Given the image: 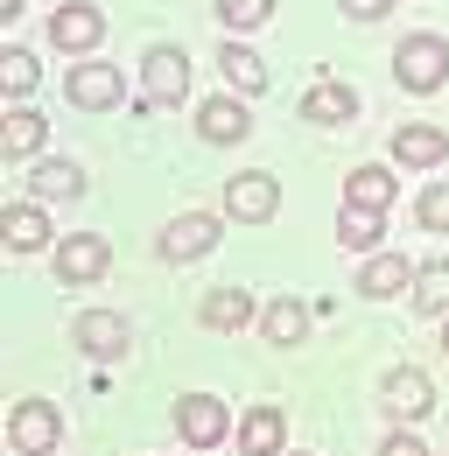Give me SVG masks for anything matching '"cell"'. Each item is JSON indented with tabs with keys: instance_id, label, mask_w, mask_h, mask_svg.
I'll use <instances>...</instances> for the list:
<instances>
[{
	"instance_id": "cell-1",
	"label": "cell",
	"mask_w": 449,
	"mask_h": 456,
	"mask_svg": "<svg viewBox=\"0 0 449 456\" xmlns=\"http://www.w3.org/2000/svg\"><path fill=\"white\" fill-rule=\"evenodd\" d=\"M393 77H400L407 92H436L449 77V43L443 36H407V43L393 50Z\"/></svg>"
},
{
	"instance_id": "cell-2",
	"label": "cell",
	"mask_w": 449,
	"mask_h": 456,
	"mask_svg": "<svg viewBox=\"0 0 449 456\" xmlns=\"http://www.w3.org/2000/svg\"><path fill=\"white\" fill-rule=\"evenodd\" d=\"M7 443H14L21 456H50L56 443H63V414H56L50 400H21L14 421H7Z\"/></svg>"
},
{
	"instance_id": "cell-3",
	"label": "cell",
	"mask_w": 449,
	"mask_h": 456,
	"mask_svg": "<svg viewBox=\"0 0 449 456\" xmlns=\"http://www.w3.org/2000/svg\"><path fill=\"white\" fill-rule=\"evenodd\" d=\"M380 400H387L393 421H421L429 407H436V387H429V372H414V365H400V372H387V387H380Z\"/></svg>"
},
{
	"instance_id": "cell-4",
	"label": "cell",
	"mask_w": 449,
	"mask_h": 456,
	"mask_svg": "<svg viewBox=\"0 0 449 456\" xmlns=\"http://www.w3.org/2000/svg\"><path fill=\"white\" fill-rule=\"evenodd\" d=\"M106 239L99 232H70L63 246H56V281H99L106 274Z\"/></svg>"
},
{
	"instance_id": "cell-5",
	"label": "cell",
	"mask_w": 449,
	"mask_h": 456,
	"mask_svg": "<svg viewBox=\"0 0 449 456\" xmlns=\"http://www.w3.org/2000/svg\"><path fill=\"white\" fill-rule=\"evenodd\" d=\"M274 204H281V183L267 169L232 175V183H224V211H232V218H274Z\"/></svg>"
},
{
	"instance_id": "cell-6",
	"label": "cell",
	"mask_w": 449,
	"mask_h": 456,
	"mask_svg": "<svg viewBox=\"0 0 449 456\" xmlns=\"http://www.w3.org/2000/svg\"><path fill=\"white\" fill-rule=\"evenodd\" d=\"M176 428L197 443V450H211L224 428H232V414H224V400H211V394H190V400H176Z\"/></svg>"
},
{
	"instance_id": "cell-7",
	"label": "cell",
	"mask_w": 449,
	"mask_h": 456,
	"mask_svg": "<svg viewBox=\"0 0 449 456\" xmlns=\"http://www.w3.org/2000/svg\"><path fill=\"white\" fill-rule=\"evenodd\" d=\"M443 155H449V134H443V126H421V119L393 126V162H407V169H436Z\"/></svg>"
},
{
	"instance_id": "cell-8",
	"label": "cell",
	"mask_w": 449,
	"mask_h": 456,
	"mask_svg": "<svg viewBox=\"0 0 449 456\" xmlns=\"http://www.w3.org/2000/svg\"><path fill=\"white\" fill-rule=\"evenodd\" d=\"M106 36V21H99V7H85V0H63L50 14V43L56 50H92Z\"/></svg>"
},
{
	"instance_id": "cell-9",
	"label": "cell",
	"mask_w": 449,
	"mask_h": 456,
	"mask_svg": "<svg viewBox=\"0 0 449 456\" xmlns=\"http://www.w3.org/2000/svg\"><path fill=\"white\" fill-rule=\"evenodd\" d=\"M141 85H148V106H168V99H183L190 92V63H183V50H148V70H141Z\"/></svg>"
},
{
	"instance_id": "cell-10",
	"label": "cell",
	"mask_w": 449,
	"mask_h": 456,
	"mask_svg": "<svg viewBox=\"0 0 449 456\" xmlns=\"http://www.w3.org/2000/svg\"><path fill=\"white\" fill-rule=\"evenodd\" d=\"M211 246H218V218H211V211H183V218L162 232L168 260H197V253H211Z\"/></svg>"
},
{
	"instance_id": "cell-11",
	"label": "cell",
	"mask_w": 449,
	"mask_h": 456,
	"mask_svg": "<svg viewBox=\"0 0 449 456\" xmlns=\"http://www.w3.org/2000/svg\"><path fill=\"white\" fill-rule=\"evenodd\" d=\"M70 338L85 344V351H92V358H119V351H127V323H119V316H112V309H85V316H78V330H70Z\"/></svg>"
},
{
	"instance_id": "cell-12",
	"label": "cell",
	"mask_w": 449,
	"mask_h": 456,
	"mask_svg": "<svg viewBox=\"0 0 449 456\" xmlns=\"http://www.w3.org/2000/svg\"><path fill=\"white\" fill-rule=\"evenodd\" d=\"M43 134H50V119L36 113V106H14V113L0 119V148H7V155H36Z\"/></svg>"
},
{
	"instance_id": "cell-13",
	"label": "cell",
	"mask_w": 449,
	"mask_h": 456,
	"mask_svg": "<svg viewBox=\"0 0 449 456\" xmlns=\"http://www.w3.org/2000/svg\"><path fill=\"white\" fill-rule=\"evenodd\" d=\"M358 288H365V295H400V288H414V267H407L400 253H372V260L358 267Z\"/></svg>"
},
{
	"instance_id": "cell-14",
	"label": "cell",
	"mask_w": 449,
	"mask_h": 456,
	"mask_svg": "<svg viewBox=\"0 0 449 456\" xmlns=\"http://www.w3.org/2000/svg\"><path fill=\"white\" fill-rule=\"evenodd\" d=\"M70 99H78V106H112V99H119V70H112V63H78V70H70Z\"/></svg>"
},
{
	"instance_id": "cell-15",
	"label": "cell",
	"mask_w": 449,
	"mask_h": 456,
	"mask_svg": "<svg viewBox=\"0 0 449 456\" xmlns=\"http://www.w3.org/2000/svg\"><path fill=\"white\" fill-rule=\"evenodd\" d=\"M281 436H288V428H281V407H253L246 428H239V450L246 456H281Z\"/></svg>"
},
{
	"instance_id": "cell-16",
	"label": "cell",
	"mask_w": 449,
	"mask_h": 456,
	"mask_svg": "<svg viewBox=\"0 0 449 456\" xmlns=\"http://www.w3.org/2000/svg\"><path fill=\"white\" fill-rule=\"evenodd\" d=\"M197 126H204V141H246V134H253V119H246L239 99H211V106L197 113Z\"/></svg>"
},
{
	"instance_id": "cell-17",
	"label": "cell",
	"mask_w": 449,
	"mask_h": 456,
	"mask_svg": "<svg viewBox=\"0 0 449 456\" xmlns=\"http://www.w3.org/2000/svg\"><path fill=\"white\" fill-rule=\"evenodd\" d=\"M204 323H211V330L253 323V295H246V288H211V295H204Z\"/></svg>"
},
{
	"instance_id": "cell-18",
	"label": "cell",
	"mask_w": 449,
	"mask_h": 456,
	"mask_svg": "<svg viewBox=\"0 0 449 456\" xmlns=\"http://www.w3.org/2000/svg\"><path fill=\"white\" fill-rule=\"evenodd\" d=\"M260 330H267V344H302V338H309V309H302L295 295H281L274 309L260 316Z\"/></svg>"
},
{
	"instance_id": "cell-19",
	"label": "cell",
	"mask_w": 449,
	"mask_h": 456,
	"mask_svg": "<svg viewBox=\"0 0 449 456\" xmlns=\"http://www.w3.org/2000/svg\"><path fill=\"white\" fill-rule=\"evenodd\" d=\"M358 113V92L351 85H316L309 99H302V119H323V126H337V119Z\"/></svg>"
},
{
	"instance_id": "cell-20",
	"label": "cell",
	"mask_w": 449,
	"mask_h": 456,
	"mask_svg": "<svg viewBox=\"0 0 449 456\" xmlns=\"http://www.w3.org/2000/svg\"><path fill=\"white\" fill-rule=\"evenodd\" d=\"M0 232H7V246H14V253H36V246L50 239V225H43V211H36V204L0 211Z\"/></svg>"
},
{
	"instance_id": "cell-21",
	"label": "cell",
	"mask_w": 449,
	"mask_h": 456,
	"mask_svg": "<svg viewBox=\"0 0 449 456\" xmlns=\"http://www.w3.org/2000/svg\"><path fill=\"white\" fill-rule=\"evenodd\" d=\"M218 70H224V85H239V92H260L267 85V63L253 57V50H239V43L218 50Z\"/></svg>"
},
{
	"instance_id": "cell-22",
	"label": "cell",
	"mask_w": 449,
	"mask_h": 456,
	"mask_svg": "<svg viewBox=\"0 0 449 456\" xmlns=\"http://www.w3.org/2000/svg\"><path fill=\"white\" fill-rule=\"evenodd\" d=\"M344 197H351L358 211H387V204H393V175H387V169H351Z\"/></svg>"
},
{
	"instance_id": "cell-23",
	"label": "cell",
	"mask_w": 449,
	"mask_h": 456,
	"mask_svg": "<svg viewBox=\"0 0 449 456\" xmlns=\"http://www.w3.org/2000/svg\"><path fill=\"white\" fill-rule=\"evenodd\" d=\"M414 302H421L429 316H449V260H429V267H414Z\"/></svg>"
},
{
	"instance_id": "cell-24",
	"label": "cell",
	"mask_w": 449,
	"mask_h": 456,
	"mask_svg": "<svg viewBox=\"0 0 449 456\" xmlns=\"http://www.w3.org/2000/svg\"><path fill=\"white\" fill-rule=\"evenodd\" d=\"M337 239H344L351 253H372V246H380V211H358V204H351V211L337 218Z\"/></svg>"
},
{
	"instance_id": "cell-25",
	"label": "cell",
	"mask_w": 449,
	"mask_h": 456,
	"mask_svg": "<svg viewBox=\"0 0 449 456\" xmlns=\"http://www.w3.org/2000/svg\"><path fill=\"white\" fill-rule=\"evenodd\" d=\"M29 190H36V197H78V190H85V175L70 169V162H43V169L29 175Z\"/></svg>"
},
{
	"instance_id": "cell-26",
	"label": "cell",
	"mask_w": 449,
	"mask_h": 456,
	"mask_svg": "<svg viewBox=\"0 0 449 456\" xmlns=\"http://www.w3.org/2000/svg\"><path fill=\"white\" fill-rule=\"evenodd\" d=\"M274 14V0H218V21L224 28H260Z\"/></svg>"
},
{
	"instance_id": "cell-27",
	"label": "cell",
	"mask_w": 449,
	"mask_h": 456,
	"mask_svg": "<svg viewBox=\"0 0 449 456\" xmlns=\"http://www.w3.org/2000/svg\"><path fill=\"white\" fill-rule=\"evenodd\" d=\"M0 85L21 99V92L36 85V57H29V50H7V57H0Z\"/></svg>"
},
{
	"instance_id": "cell-28",
	"label": "cell",
	"mask_w": 449,
	"mask_h": 456,
	"mask_svg": "<svg viewBox=\"0 0 449 456\" xmlns=\"http://www.w3.org/2000/svg\"><path fill=\"white\" fill-rule=\"evenodd\" d=\"M421 225L449 232V183H429V190H421Z\"/></svg>"
},
{
	"instance_id": "cell-29",
	"label": "cell",
	"mask_w": 449,
	"mask_h": 456,
	"mask_svg": "<svg viewBox=\"0 0 449 456\" xmlns=\"http://www.w3.org/2000/svg\"><path fill=\"white\" fill-rule=\"evenodd\" d=\"M387 7H393V0H344V14H351V21H380Z\"/></svg>"
},
{
	"instance_id": "cell-30",
	"label": "cell",
	"mask_w": 449,
	"mask_h": 456,
	"mask_svg": "<svg viewBox=\"0 0 449 456\" xmlns=\"http://www.w3.org/2000/svg\"><path fill=\"white\" fill-rule=\"evenodd\" d=\"M380 456H429V450H421L414 436H387V443H380Z\"/></svg>"
},
{
	"instance_id": "cell-31",
	"label": "cell",
	"mask_w": 449,
	"mask_h": 456,
	"mask_svg": "<svg viewBox=\"0 0 449 456\" xmlns=\"http://www.w3.org/2000/svg\"><path fill=\"white\" fill-rule=\"evenodd\" d=\"M14 14H21V0H0V21H14Z\"/></svg>"
},
{
	"instance_id": "cell-32",
	"label": "cell",
	"mask_w": 449,
	"mask_h": 456,
	"mask_svg": "<svg viewBox=\"0 0 449 456\" xmlns=\"http://www.w3.org/2000/svg\"><path fill=\"white\" fill-rule=\"evenodd\" d=\"M443 351H449V316H443Z\"/></svg>"
}]
</instances>
